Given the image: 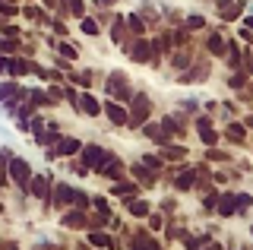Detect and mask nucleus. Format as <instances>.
<instances>
[{
    "label": "nucleus",
    "mask_w": 253,
    "mask_h": 250,
    "mask_svg": "<svg viewBox=\"0 0 253 250\" xmlns=\"http://www.w3.org/2000/svg\"><path fill=\"white\" fill-rule=\"evenodd\" d=\"M10 168H13L16 184H19V187H26V181H29V165H26L22 159H10Z\"/></svg>",
    "instance_id": "f257e3e1"
},
{
    "label": "nucleus",
    "mask_w": 253,
    "mask_h": 250,
    "mask_svg": "<svg viewBox=\"0 0 253 250\" xmlns=\"http://www.w3.org/2000/svg\"><path fill=\"white\" fill-rule=\"evenodd\" d=\"M85 159H89V165H92V168H101V165H105V162L111 159V155H108V152H101L98 146H89V149H85Z\"/></svg>",
    "instance_id": "f03ea898"
},
{
    "label": "nucleus",
    "mask_w": 253,
    "mask_h": 250,
    "mask_svg": "<svg viewBox=\"0 0 253 250\" xmlns=\"http://www.w3.org/2000/svg\"><path fill=\"white\" fill-rule=\"evenodd\" d=\"M108 114H111V121H117V124H124V121H126V114H124L117 105H108Z\"/></svg>",
    "instance_id": "7ed1b4c3"
},
{
    "label": "nucleus",
    "mask_w": 253,
    "mask_h": 250,
    "mask_svg": "<svg viewBox=\"0 0 253 250\" xmlns=\"http://www.w3.org/2000/svg\"><path fill=\"white\" fill-rule=\"evenodd\" d=\"M32 193H35V197H44V193H47V181H44V177H35V187H32Z\"/></svg>",
    "instance_id": "20e7f679"
},
{
    "label": "nucleus",
    "mask_w": 253,
    "mask_h": 250,
    "mask_svg": "<svg viewBox=\"0 0 253 250\" xmlns=\"http://www.w3.org/2000/svg\"><path fill=\"white\" fill-rule=\"evenodd\" d=\"M231 212H234V200L225 197V200H221V215H231Z\"/></svg>",
    "instance_id": "39448f33"
},
{
    "label": "nucleus",
    "mask_w": 253,
    "mask_h": 250,
    "mask_svg": "<svg viewBox=\"0 0 253 250\" xmlns=\"http://www.w3.org/2000/svg\"><path fill=\"white\" fill-rule=\"evenodd\" d=\"M60 152H76V143H73V139H63V143H60Z\"/></svg>",
    "instance_id": "423d86ee"
},
{
    "label": "nucleus",
    "mask_w": 253,
    "mask_h": 250,
    "mask_svg": "<svg viewBox=\"0 0 253 250\" xmlns=\"http://www.w3.org/2000/svg\"><path fill=\"white\" fill-rule=\"evenodd\" d=\"M85 111H89V114H98V105H95V98H85Z\"/></svg>",
    "instance_id": "0eeeda50"
},
{
    "label": "nucleus",
    "mask_w": 253,
    "mask_h": 250,
    "mask_svg": "<svg viewBox=\"0 0 253 250\" xmlns=\"http://www.w3.org/2000/svg\"><path fill=\"white\" fill-rule=\"evenodd\" d=\"M83 26H85V32H89V35H98V29H95V22H92V19H85Z\"/></svg>",
    "instance_id": "6e6552de"
},
{
    "label": "nucleus",
    "mask_w": 253,
    "mask_h": 250,
    "mask_svg": "<svg viewBox=\"0 0 253 250\" xmlns=\"http://www.w3.org/2000/svg\"><path fill=\"white\" fill-rule=\"evenodd\" d=\"M133 215H146V203H136V206H133Z\"/></svg>",
    "instance_id": "1a4fd4ad"
}]
</instances>
